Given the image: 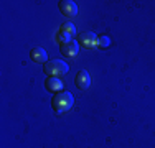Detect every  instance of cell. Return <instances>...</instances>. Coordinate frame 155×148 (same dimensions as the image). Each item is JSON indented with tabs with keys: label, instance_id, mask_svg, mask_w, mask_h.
Returning a JSON list of instances; mask_svg holds the SVG:
<instances>
[{
	"label": "cell",
	"instance_id": "8fae6325",
	"mask_svg": "<svg viewBox=\"0 0 155 148\" xmlns=\"http://www.w3.org/2000/svg\"><path fill=\"white\" fill-rule=\"evenodd\" d=\"M69 33H66V31H63V30H61V31H60V35H58V40H61V41H64V43H68L69 41Z\"/></svg>",
	"mask_w": 155,
	"mask_h": 148
},
{
	"label": "cell",
	"instance_id": "5b68a950",
	"mask_svg": "<svg viewBox=\"0 0 155 148\" xmlns=\"http://www.w3.org/2000/svg\"><path fill=\"white\" fill-rule=\"evenodd\" d=\"M74 82L76 86L81 89V91H86V89H89L91 86V77H89V72L87 71H79L76 74L74 77Z\"/></svg>",
	"mask_w": 155,
	"mask_h": 148
},
{
	"label": "cell",
	"instance_id": "8992f818",
	"mask_svg": "<svg viewBox=\"0 0 155 148\" xmlns=\"http://www.w3.org/2000/svg\"><path fill=\"white\" fill-rule=\"evenodd\" d=\"M78 50H79V44H78L76 41H68V43L61 44V53L64 54V56L74 58L78 54Z\"/></svg>",
	"mask_w": 155,
	"mask_h": 148
},
{
	"label": "cell",
	"instance_id": "30bf717a",
	"mask_svg": "<svg viewBox=\"0 0 155 148\" xmlns=\"http://www.w3.org/2000/svg\"><path fill=\"white\" fill-rule=\"evenodd\" d=\"M97 43H99V46L107 48V46H109V38H107V36H101V38L97 40Z\"/></svg>",
	"mask_w": 155,
	"mask_h": 148
},
{
	"label": "cell",
	"instance_id": "52a82bcc",
	"mask_svg": "<svg viewBox=\"0 0 155 148\" xmlns=\"http://www.w3.org/2000/svg\"><path fill=\"white\" fill-rule=\"evenodd\" d=\"M46 56H48L46 51L40 46L33 48L30 51V58H31V61H35V63H46Z\"/></svg>",
	"mask_w": 155,
	"mask_h": 148
},
{
	"label": "cell",
	"instance_id": "277c9868",
	"mask_svg": "<svg viewBox=\"0 0 155 148\" xmlns=\"http://www.w3.org/2000/svg\"><path fill=\"white\" fill-rule=\"evenodd\" d=\"M60 10L66 17H76L78 15V5L71 0H61L60 2Z\"/></svg>",
	"mask_w": 155,
	"mask_h": 148
},
{
	"label": "cell",
	"instance_id": "ba28073f",
	"mask_svg": "<svg viewBox=\"0 0 155 148\" xmlns=\"http://www.w3.org/2000/svg\"><path fill=\"white\" fill-rule=\"evenodd\" d=\"M61 87H63V81H60L58 77L50 76V77L46 79V89H48V91L54 92V91H60Z\"/></svg>",
	"mask_w": 155,
	"mask_h": 148
},
{
	"label": "cell",
	"instance_id": "6da1fadb",
	"mask_svg": "<svg viewBox=\"0 0 155 148\" xmlns=\"http://www.w3.org/2000/svg\"><path fill=\"white\" fill-rule=\"evenodd\" d=\"M73 104H74V97H73L71 92L64 91V92H60V94H56L53 97V101H51V105H53L54 110H58V112H64V110H69L73 107Z\"/></svg>",
	"mask_w": 155,
	"mask_h": 148
},
{
	"label": "cell",
	"instance_id": "9c48e42d",
	"mask_svg": "<svg viewBox=\"0 0 155 148\" xmlns=\"http://www.w3.org/2000/svg\"><path fill=\"white\" fill-rule=\"evenodd\" d=\"M61 30H63V31H66V33H69V35H73V33L76 31V28H74V25H73V23H64L61 27Z\"/></svg>",
	"mask_w": 155,
	"mask_h": 148
},
{
	"label": "cell",
	"instance_id": "3957f363",
	"mask_svg": "<svg viewBox=\"0 0 155 148\" xmlns=\"http://www.w3.org/2000/svg\"><path fill=\"white\" fill-rule=\"evenodd\" d=\"M78 43L83 44L84 48H91V46H94V44L97 43V38H96V35L93 31H83V33H79V36H78Z\"/></svg>",
	"mask_w": 155,
	"mask_h": 148
},
{
	"label": "cell",
	"instance_id": "7a4b0ae2",
	"mask_svg": "<svg viewBox=\"0 0 155 148\" xmlns=\"http://www.w3.org/2000/svg\"><path fill=\"white\" fill-rule=\"evenodd\" d=\"M48 76H58V74H66L69 71V66L66 64L61 59H50L45 63V68H43Z\"/></svg>",
	"mask_w": 155,
	"mask_h": 148
}]
</instances>
